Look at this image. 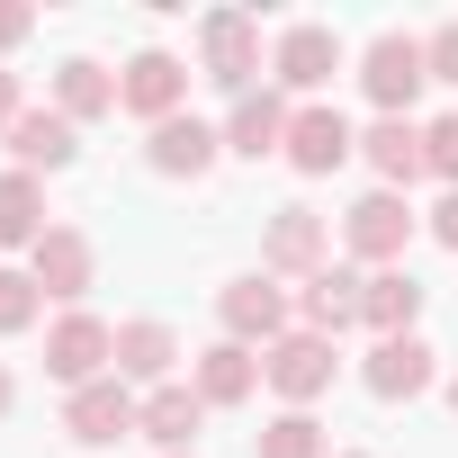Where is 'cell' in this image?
I'll return each mask as SVG.
<instances>
[{"instance_id":"6da1fadb","label":"cell","mask_w":458,"mask_h":458,"mask_svg":"<svg viewBox=\"0 0 458 458\" xmlns=\"http://www.w3.org/2000/svg\"><path fill=\"white\" fill-rule=\"evenodd\" d=\"M342 64H351V46H342L333 19H288V28L270 37V90H288L297 108H315Z\"/></svg>"},{"instance_id":"7a4b0ae2","label":"cell","mask_w":458,"mask_h":458,"mask_svg":"<svg viewBox=\"0 0 458 458\" xmlns=\"http://www.w3.org/2000/svg\"><path fill=\"white\" fill-rule=\"evenodd\" d=\"M46 377H55L64 395H81V386L117 377V324H108V315H90V306L55 315V324H46Z\"/></svg>"},{"instance_id":"3957f363","label":"cell","mask_w":458,"mask_h":458,"mask_svg":"<svg viewBox=\"0 0 458 458\" xmlns=\"http://www.w3.org/2000/svg\"><path fill=\"white\" fill-rule=\"evenodd\" d=\"M261 377H270L279 413H315V404L333 395V377H342V342H324V333H279V342L261 351Z\"/></svg>"},{"instance_id":"277c9868","label":"cell","mask_w":458,"mask_h":458,"mask_svg":"<svg viewBox=\"0 0 458 458\" xmlns=\"http://www.w3.org/2000/svg\"><path fill=\"white\" fill-rule=\"evenodd\" d=\"M216 324H225V342L270 351L279 333H297V288H279L270 270H243V279L216 288Z\"/></svg>"},{"instance_id":"5b68a950","label":"cell","mask_w":458,"mask_h":458,"mask_svg":"<svg viewBox=\"0 0 458 458\" xmlns=\"http://www.w3.org/2000/svg\"><path fill=\"white\" fill-rule=\"evenodd\" d=\"M360 90H369V108H377V117H413V99L431 90L422 37H404V28H377V37L360 46Z\"/></svg>"},{"instance_id":"8992f818","label":"cell","mask_w":458,"mask_h":458,"mask_svg":"<svg viewBox=\"0 0 458 458\" xmlns=\"http://www.w3.org/2000/svg\"><path fill=\"white\" fill-rule=\"evenodd\" d=\"M198 72H207L225 99L261 90V19H252V10H207V19H198Z\"/></svg>"},{"instance_id":"52a82bcc","label":"cell","mask_w":458,"mask_h":458,"mask_svg":"<svg viewBox=\"0 0 458 458\" xmlns=\"http://www.w3.org/2000/svg\"><path fill=\"white\" fill-rule=\"evenodd\" d=\"M413 207H404V189H369L351 216H342V252H351V270H404V243H413Z\"/></svg>"},{"instance_id":"ba28073f","label":"cell","mask_w":458,"mask_h":458,"mask_svg":"<svg viewBox=\"0 0 458 458\" xmlns=\"http://www.w3.org/2000/svg\"><path fill=\"white\" fill-rule=\"evenodd\" d=\"M117 108H126V117H144V135H153V126H171V117H189V64H180L171 46L126 55V72H117Z\"/></svg>"},{"instance_id":"9c48e42d","label":"cell","mask_w":458,"mask_h":458,"mask_svg":"<svg viewBox=\"0 0 458 458\" xmlns=\"http://www.w3.org/2000/svg\"><path fill=\"white\" fill-rule=\"evenodd\" d=\"M360 386H369L377 404H422V395L440 386V351H431L422 333H395V342H369V360H360Z\"/></svg>"},{"instance_id":"30bf717a","label":"cell","mask_w":458,"mask_h":458,"mask_svg":"<svg viewBox=\"0 0 458 458\" xmlns=\"http://www.w3.org/2000/svg\"><path fill=\"white\" fill-rule=\"evenodd\" d=\"M261 270L306 288L315 270H333V225H324L315 207H279V216L261 225Z\"/></svg>"},{"instance_id":"8fae6325","label":"cell","mask_w":458,"mask_h":458,"mask_svg":"<svg viewBox=\"0 0 458 458\" xmlns=\"http://www.w3.org/2000/svg\"><path fill=\"white\" fill-rule=\"evenodd\" d=\"M28 279H37V288H46V297H55V306L72 315V306H81V297L99 288V243L81 234V225H55V234H46V243L28 252Z\"/></svg>"},{"instance_id":"7c38bea8","label":"cell","mask_w":458,"mask_h":458,"mask_svg":"<svg viewBox=\"0 0 458 458\" xmlns=\"http://www.w3.org/2000/svg\"><path fill=\"white\" fill-rule=\"evenodd\" d=\"M351 153H360V126H351L333 99H315V108H297V126H288V153H279V162H288L297 180H333Z\"/></svg>"},{"instance_id":"4fadbf2b","label":"cell","mask_w":458,"mask_h":458,"mask_svg":"<svg viewBox=\"0 0 458 458\" xmlns=\"http://www.w3.org/2000/svg\"><path fill=\"white\" fill-rule=\"evenodd\" d=\"M288 126H297V99L261 81V90H243L225 108V153L234 162H270V153H288Z\"/></svg>"},{"instance_id":"5bb4252c","label":"cell","mask_w":458,"mask_h":458,"mask_svg":"<svg viewBox=\"0 0 458 458\" xmlns=\"http://www.w3.org/2000/svg\"><path fill=\"white\" fill-rule=\"evenodd\" d=\"M135 413H144V395H135L126 377H99V386L64 395V431H72L81 449H117V440H135Z\"/></svg>"},{"instance_id":"9a60e30c","label":"cell","mask_w":458,"mask_h":458,"mask_svg":"<svg viewBox=\"0 0 458 458\" xmlns=\"http://www.w3.org/2000/svg\"><path fill=\"white\" fill-rule=\"evenodd\" d=\"M198 431H207V395H198L189 377L153 386V395H144V413H135V440H153L162 458H198Z\"/></svg>"},{"instance_id":"2e32d148","label":"cell","mask_w":458,"mask_h":458,"mask_svg":"<svg viewBox=\"0 0 458 458\" xmlns=\"http://www.w3.org/2000/svg\"><path fill=\"white\" fill-rule=\"evenodd\" d=\"M117 377H126L135 395L171 386V377H180V333H171L162 315H126V324H117Z\"/></svg>"},{"instance_id":"e0dca14e","label":"cell","mask_w":458,"mask_h":458,"mask_svg":"<svg viewBox=\"0 0 458 458\" xmlns=\"http://www.w3.org/2000/svg\"><path fill=\"white\" fill-rule=\"evenodd\" d=\"M189 386L207 395V413H234V404H252L270 377H261V351H243V342H207V351L189 360Z\"/></svg>"},{"instance_id":"ac0fdd59","label":"cell","mask_w":458,"mask_h":458,"mask_svg":"<svg viewBox=\"0 0 458 458\" xmlns=\"http://www.w3.org/2000/svg\"><path fill=\"white\" fill-rule=\"evenodd\" d=\"M0 144H10V171H37V180L81 162V126H72L64 108H28V117H19L10 135H0Z\"/></svg>"},{"instance_id":"d6986e66","label":"cell","mask_w":458,"mask_h":458,"mask_svg":"<svg viewBox=\"0 0 458 458\" xmlns=\"http://www.w3.org/2000/svg\"><path fill=\"white\" fill-rule=\"evenodd\" d=\"M144 162H153L162 180H207V171L225 162V126H207V117H171V126L144 135Z\"/></svg>"},{"instance_id":"ffe728a7","label":"cell","mask_w":458,"mask_h":458,"mask_svg":"<svg viewBox=\"0 0 458 458\" xmlns=\"http://www.w3.org/2000/svg\"><path fill=\"white\" fill-rule=\"evenodd\" d=\"M360 288H369V270H351V261L315 270V279L297 288V333H324V342H342V333L360 324Z\"/></svg>"},{"instance_id":"44dd1931","label":"cell","mask_w":458,"mask_h":458,"mask_svg":"<svg viewBox=\"0 0 458 458\" xmlns=\"http://www.w3.org/2000/svg\"><path fill=\"white\" fill-rule=\"evenodd\" d=\"M360 162L377 171V189H413L422 180V126L413 117H369L360 126Z\"/></svg>"},{"instance_id":"7402d4cb","label":"cell","mask_w":458,"mask_h":458,"mask_svg":"<svg viewBox=\"0 0 458 458\" xmlns=\"http://www.w3.org/2000/svg\"><path fill=\"white\" fill-rule=\"evenodd\" d=\"M55 234V207L37 171H0V252H37Z\"/></svg>"},{"instance_id":"603a6c76","label":"cell","mask_w":458,"mask_h":458,"mask_svg":"<svg viewBox=\"0 0 458 458\" xmlns=\"http://www.w3.org/2000/svg\"><path fill=\"white\" fill-rule=\"evenodd\" d=\"M46 108H64L72 126H99V117H117V72L99 55H72V64H55V99Z\"/></svg>"},{"instance_id":"cb8c5ba5","label":"cell","mask_w":458,"mask_h":458,"mask_svg":"<svg viewBox=\"0 0 458 458\" xmlns=\"http://www.w3.org/2000/svg\"><path fill=\"white\" fill-rule=\"evenodd\" d=\"M360 324H369L377 342L413 333V324H422V279H413V270H369V288H360Z\"/></svg>"},{"instance_id":"d4e9b609","label":"cell","mask_w":458,"mask_h":458,"mask_svg":"<svg viewBox=\"0 0 458 458\" xmlns=\"http://www.w3.org/2000/svg\"><path fill=\"white\" fill-rule=\"evenodd\" d=\"M252 458H333V431L315 413H270L261 440H252Z\"/></svg>"},{"instance_id":"484cf974","label":"cell","mask_w":458,"mask_h":458,"mask_svg":"<svg viewBox=\"0 0 458 458\" xmlns=\"http://www.w3.org/2000/svg\"><path fill=\"white\" fill-rule=\"evenodd\" d=\"M46 324V288L28 279V261L10 270V261H0V342H19V333H37Z\"/></svg>"},{"instance_id":"4316f807","label":"cell","mask_w":458,"mask_h":458,"mask_svg":"<svg viewBox=\"0 0 458 458\" xmlns=\"http://www.w3.org/2000/svg\"><path fill=\"white\" fill-rule=\"evenodd\" d=\"M422 171H431V180H440V189H458V108H449V117H431V126H422Z\"/></svg>"},{"instance_id":"83f0119b","label":"cell","mask_w":458,"mask_h":458,"mask_svg":"<svg viewBox=\"0 0 458 458\" xmlns=\"http://www.w3.org/2000/svg\"><path fill=\"white\" fill-rule=\"evenodd\" d=\"M422 64H431V81H440V90H458V19H440V28L422 37Z\"/></svg>"},{"instance_id":"f1b7e54d","label":"cell","mask_w":458,"mask_h":458,"mask_svg":"<svg viewBox=\"0 0 458 458\" xmlns=\"http://www.w3.org/2000/svg\"><path fill=\"white\" fill-rule=\"evenodd\" d=\"M422 225H431V243H440V252H458V189H440V207H431Z\"/></svg>"},{"instance_id":"f546056e","label":"cell","mask_w":458,"mask_h":458,"mask_svg":"<svg viewBox=\"0 0 458 458\" xmlns=\"http://www.w3.org/2000/svg\"><path fill=\"white\" fill-rule=\"evenodd\" d=\"M19 117H28V81H19V72H0V135H10Z\"/></svg>"},{"instance_id":"4dcf8cb0","label":"cell","mask_w":458,"mask_h":458,"mask_svg":"<svg viewBox=\"0 0 458 458\" xmlns=\"http://www.w3.org/2000/svg\"><path fill=\"white\" fill-rule=\"evenodd\" d=\"M28 37H37V10H0V55L28 46Z\"/></svg>"},{"instance_id":"1f68e13d","label":"cell","mask_w":458,"mask_h":458,"mask_svg":"<svg viewBox=\"0 0 458 458\" xmlns=\"http://www.w3.org/2000/svg\"><path fill=\"white\" fill-rule=\"evenodd\" d=\"M10 404H19V377H10V369H0V422H10Z\"/></svg>"},{"instance_id":"d6a6232c","label":"cell","mask_w":458,"mask_h":458,"mask_svg":"<svg viewBox=\"0 0 458 458\" xmlns=\"http://www.w3.org/2000/svg\"><path fill=\"white\" fill-rule=\"evenodd\" d=\"M440 395H449V413H458V369H449V377H440Z\"/></svg>"},{"instance_id":"836d02e7","label":"cell","mask_w":458,"mask_h":458,"mask_svg":"<svg viewBox=\"0 0 458 458\" xmlns=\"http://www.w3.org/2000/svg\"><path fill=\"white\" fill-rule=\"evenodd\" d=\"M333 458H377V449H333Z\"/></svg>"}]
</instances>
